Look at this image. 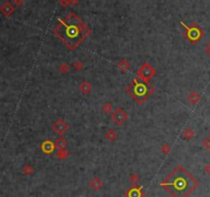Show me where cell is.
Here are the masks:
<instances>
[{"instance_id":"8fae6325","label":"cell","mask_w":210,"mask_h":197,"mask_svg":"<svg viewBox=\"0 0 210 197\" xmlns=\"http://www.w3.org/2000/svg\"><path fill=\"white\" fill-rule=\"evenodd\" d=\"M66 146H67V141H66V139L63 138V137H59L58 139L55 140L54 147L57 148V149H58V150L65 149Z\"/></svg>"},{"instance_id":"8992f818","label":"cell","mask_w":210,"mask_h":197,"mask_svg":"<svg viewBox=\"0 0 210 197\" xmlns=\"http://www.w3.org/2000/svg\"><path fill=\"white\" fill-rule=\"evenodd\" d=\"M52 128H54V132L55 133H58V136H62L68 131V123L63 119H58L57 121H54Z\"/></svg>"},{"instance_id":"4fadbf2b","label":"cell","mask_w":210,"mask_h":197,"mask_svg":"<svg viewBox=\"0 0 210 197\" xmlns=\"http://www.w3.org/2000/svg\"><path fill=\"white\" fill-rule=\"evenodd\" d=\"M117 137H118L117 132H115L114 129H112V128L108 129V132H106V138L109 141H115L117 139Z\"/></svg>"},{"instance_id":"277c9868","label":"cell","mask_w":210,"mask_h":197,"mask_svg":"<svg viewBox=\"0 0 210 197\" xmlns=\"http://www.w3.org/2000/svg\"><path fill=\"white\" fill-rule=\"evenodd\" d=\"M156 71L152 68V66L149 64V63H146L143 64L141 68L138 69V75L141 78V80H143V81H149V79H151L152 77L155 75Z\"/></svg>"},{"instance_id":"7c38bea8","label":"cell","mask_w":210,"mask_h":197,"mask_svg":"<svg viewBox=\"0 0 210 197\" xmlns=\"http://www.w3.org/2000/svg\"><path fill=\"white\" fill-rule=\"evenodd\" d=\"M79 89L81 90L83 94H89L90 90H91V85H90V83H88L87 81H83L79 85Z\"/></svg>"},{"instance_id":"3957f363","label":"cell","mask_w":210,"mask_h":197,"mask_svg":"<svg viewBox=\"0 0 210 197\" xmlns=\"http://www.w3.org/2000/svg\"><path fill=\"white\" fill-rule=\"evenodd\" d=\"M126 90H127L129 96L134 98L135 102L142 103L154 93L155 87L148 81H143V80L141 79H134L130 84H128Z\"/></svg>"},{"instance_id":"ac0fdd59","label":"cell","mask_w":210,"mask_h":197,"mask_svg":"<svg viewBox=\"0 0 210 197\" xmlns=\"http://www.w3.org/2000/svg\"><path fill=\"white\" fill-rule=\"evenodd\" d=\"M138 179H139V177L138 175H130V178H129V181L132 183H136V182H138Z\"/></svg>"},{"instance_id":"ba28073f","label":"cell","mask_w":210,"mask_h":197,"mask_svg":"<svg viewBox=\"0 0 210 197\" xmlns=\"http://www.w3.org/2000/svg\"><path fill=\"white\" fill-rule=\"evenodd\" d=\"M0 10H1V12L5 17H8V16H10L13 12V10H15V7H13V6L10 4V2H4V4L1 6Z\"/></svg>"},{"instance_id":"6da1fadb","label":"cell","mask_w":210,"mask_h":197,"mask_svg":"<svg viewBox=\"0 0 210 197\" xmlns=\"http://www.w3.org/2000/svg\"><path fill=\"white\" fill-rule=\"evenodd\" d=\"M89 33V27L74 12H70L65 19L59 21L54 29V34L71 50H75Z\"/></svg>"},{"instance_id":"5b68a950","label":"cell","mask_w":210,"mask_h":197,"mask_svg":"<svg viewBox=\"0 0 210 197\" xmlns=\"http://www.w3.org/2000/svg\"><path fill=\"white\" fill-rule=\"evenodd\" d=\"M128 114L123 110L122 108H117L111 115V120L113 121L116 125L124 124L125 121L127 120Z\"/></svg>"},{"instance_id":"9a60e30c","label":"cell","mask_w":210,"mask_h":197,"mask_svg":"<svg viewBox=\"0 0 210 197\" xmlns=\"http://www.w3.org/2000/svg\"><path fill=\"white\" fill-rule=\"evenodd\" d=\"M69 154H70V152L65 148V149H62V150L58 151V158H67L69 156Z\"/></svg>"},{"instance_id":"7a4b0ae2","label":"cell","mask_w":210,"mask_h":197,"mask_svg":"<svg viewBox=\"0 0 210 197\" xmlns=\"http://www.w3.org/2000/svg\"><path fill=\"white\" fill-rule=\"evenodd\" d=\"M197 185V180L180 165L174 168L160 184L172 197H188Z\"/></svg>"},{"instance_id":"d6986e66","label":"cell","mask_w":210,"mask_h":197,"mask_svg":"<svg viewBox=\"0 0 210 197\" xmlns=\"http://www.w3.org/2000/svg\"><path fill=\"white\" fill-rule=\"evenodd\" d=\"M74 67H75V68H76L77 70H81V69L83 68V64H82L81 62H79V61H78V62H76L75 64H74Z\"/></svg>"},{"instance_id":"30bf717a","label":"cell","mask_w":210,"mask_h":197,"mask_svg":"<svg viewBox=\"0 0 210 197\" xmlns=\"http://www.w3.org/2000/svg\"><path fill=\"white\" fill-rule=\"evenodd\" d=\"M41 149L44 153L49 154L54 150V144H52V142H50V141H45V142L42 144Z\"/></svg>"},{"instance_id":"e0dca14e","label":"cell","mask_w":210,"mask_h":197,"mask_svg":"<svg viewBox=\"0 0 210 197\" xmlns=\"http://www.w3.org/2000/svg\"><path fill=\"white\" fill-rule=\"evenodd\" d=\"M119 67H120V69H128L129 68V64L127 62L125 61V60H122V61L119 63Z\"/></svg>"},{"instance_id":"2e32d148","label":"cell","mask_w":210,"mask_h":197,"mask_svg":"<svg viewBox=\"0 0 210 197\" xmlns=\"http://www.w3.org/2000/svg\"><path fill=\"white\" fill-rule=\"evenodd\" d=\"M23 172L25 175H30V174H32V171H33V167L32 166H30L29 164H27L26 166H24L23 167Z\"/></svg>"},{"instance_id":"9c48e42d","label":"cell","mask_w":210,"mask_h":197,"mask_svg":"<svg viewBox=\"0 0 210 197\" xmlns=\"http://www.w3.org/2000/svg\"><path fill=\"white\" fill-rule=\"evenodd\" d=\"M88 185L94 191H100V188L103 187V182L100 180V178H93L92 180L89 182Z\"/></svg>"},{"instance_id":"5bb4252c","label":"cell","mask_w":210,"mask_h":197,"mask_svg":"<svg viewBox=\"0 0 210 197\" xmlns=\"http://www.w3.org/2000/svg\"><path fill=\"white\" fill-rule=\"evenodd\" d=\"M112 109H113V107H112L111 103H106V104L103 105V112L105 114H110Z\"/></svg>"},{"instance_id":"52a82bcc","label":"cell","mask_w":210,"mask_h":197,"mask_svg":"<svg viewBox=\"0 0 210 197\" xmlns=\"http://www.w3.org/2000/svg\"><path fill=\"white\" fill-rule=\"evenodd\" d=\"M142 187H138V186H133L128 190L126 193V197H142Z\"/></svg>"}]
</instances>
